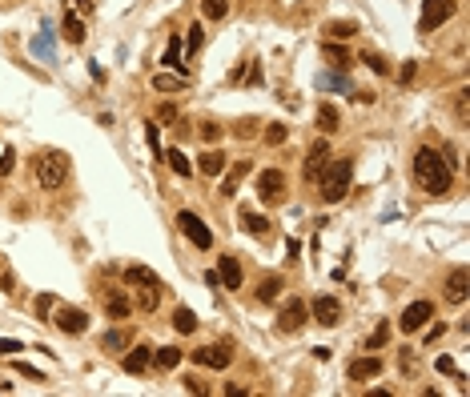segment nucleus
<instances>
[{"label": "nucleus", "instance_id": "f257e3e1", "mask_svg": "<svg viewBox=\"0 0 470 397\" xmlns=\"http://www.w3.org/2000/svg\"><path fill=\"white\" fill-rule=\"evenodd\" d=\"M414 181H418L426 193L442 197V193L450 189V164L442 161V153H434V149H418V153H414Z\"/></svg>", "mask_w": 470, "mask_h": 397}, {"label": "nucleus", "instance_id": "f03ea898", "mask_svg": "<svg viewBox=\"0 0 470 397\" xmlns=\"http://www.w3.org/2000/svg\"><path fill=\"white\" fill-rule=\"evenodd\" d=\"M350 173H354L350 161H334L329 169H322V201H326V205H338V201L346 197V189H350Z\"/></svg>", "mask_w": 470, "mask_h": 397}, {"label": "nucleus", "instance_id": "7ed1b4c3", "mask_svg": "<svg viewBox=\"0 0 470 397\" xmlns=\"http://www.w3.org/2000/svg\"><path fill=\"white\" fill-rule=\"evenodd\" d=\"M65 173H69L65 153H41V157H37V177H41L45 189H57L61 181H65Z\"/></svg>", "mask_w": 470, "mask_h": 397}, {"label": "nucleus", "instance_id": "20e7f679", "mask_svg": "<svg viewBox=\"0 0 470 397\" xmlns=\"http://www.w3.org/2000/svg\"><path fill=\"white\" fill-rule=\"evenodd\" d=\"M177 229H181V233L189 237V241H193V245H197V249H213V233H210V225H205V221H201V217H197V213H177Z\"/></svg>", "mask_w": 470, "mask_h": 397}, {"label": "nucleus", "instance_id": "39448f33", "mask_svg": "<svg viewBox=\"0 0 470 397\" xmlns=\"http://www.w3.org/2000/svg\"><path fill=\"white\" fill-rule=\"evenodd\" d=\"M306 321H309V305L302 297H289L282 305V313H278V329L282 333H298V329H306Z\"/></svg>", "mask_w": 470, "mask_h": 397}, {"label": "nucleus", "instance_id": "423d86ee", "mask_svg": "<svg viewBox=\"0 0 470 397\" xmlns=\"http://www.w3.org/2000/svg\"><path fill=\"white\" fill-rule=\"evenodd\" d=\"M450 17H454V0H426L418 28H422V32H434V28H442Z\"/></svg>", "mask_w": 470, "mask_h": 397}, {"label": "nucleus", "instance_id": "0eeeda50", "mask_svg": "<svg viewBox=\"0 0 470 397\" xmlns=\"http://www.w3.org/2000/svg\"><path fill=\"white\" fill-rule=\"evenodd\" d=\"M193 361L205 365V369H225V365L234 361V345H229V341H221V345H201V350H193Z\"/></svg>", "mask_w": 470, "mask_h": 397}, {"label": "nucleus", "instance_id": "6e6552de", "mask_svg": "<svg viewBox=\"0 0 470 397\" xmlns=\"http://www.w3.org/2000/svg\"><path fill=\"white\" fill-rule=\"evenodd\" d=\"M258 197L265 201V205H278L285 197V173L282 169H265L258 177Z\"/></svg>", "mask_w": 470, "mask_h": 397}, {"label": "nucleus", "instance_id": "1a4fd4ad", "mask_svg": "<svg viewBox=\"0 0 470 397\" xmlns=\"http://www.w3.org/2000/svg\"><path fill=\"white\" fill-rule=\"evenodd\" d=\"M430 317H434V305H430V301H414V305H406V313L398 317V329H402V333H418V329L430 325Z\"/></svg>", "mask_w": 470, "mask_h": 397}, {"label": "nucleus", "instance_id": "9d476101", "mask_svg": "<svg viewBox=\"0 0 470 397\" xmlns=\"http://www.w3.org/2000/svg\"><path fill=\"white\" fill-rule=\"evenodd\" d=\"M217 277H221V289H241V261L234 253L217 257Z\"/></svg>", "mask_w": 470, "mask_h": 397}, {"label": "nucleus", "instance_id": "9b49d317", "mask_svg": "<svg viewBox=\"0 0 470 397\" xmlns=\"http://www.w3.org/2000/svg\"><path fill=\"white\" fill-rule=\"evenodd\" d=\"M470 297V277H467V269H454L447 277V301L450 305H467Z\"/></svg>", "mask_w": 470, "mask_h": 397}, {"label": "nucleus", "instance_id": "f8f14e48", "mask_svg": "<svg viewBox=\"0 0 470 397\" xmlns=\"http://www.w3.org/2000/svg\"><path fill=\"white\" fill-rule=\"evenodd\" d=\"M309 313L318 317V325H338L342 305H338V297H314V309H309Z\"/></svg>", "mask_w": 470, "mask_h": 397}, {"label": "nucleus", "instance_id": "ddd939ff", "mask_svg": "<svg viewBox=\"0 0 470 397\" xmlns=\"http://www.w3.org/2000/svg\"><path fill=\"white\" fill-rule=\"evenodd\" d=\"M48 321H57L65 333H85L89 329V317L81 309H57V317H48Z\"/></svg>", "mask_w": 470, "mask_h": 397}, {"label": "nucleus", "instance_id": "4468645a", "mask_svg": "<svg viewBox=\"0 0 470 397\" xmlns=\"http://www.w3.org/2000/svg\"><path fill=\"white\" fill-rule=\"evenodd\" d=\"M125 281L137 285V289H161V277H157L149 265H129V269H125Z\"/></svg>", "mask_w": 470, "mask_h": 397}, {"label": "nucleus", "instance_id": "2eb2a0df", "mask_svg": "<svg viewBox=\"0 0 470 397\" xmlns=\"http://www.w3.org/2000/svg\"><path fill=\"white\" fill-rule=\"evenodd\" d=\"M350 381H370V377L382 374V357H358V361H350Z\"/></svg>", "mask_w": 470, "mask_h": 397}, {"label": "nucleus", "instance_id": "dca6fc26", "mask_svg": "<svg viewBox=\"0 0 470 397\" xmlns=\"http://www.w3.org/2000/svg\"><path fill=\"white\" fill-rule=\"evenodd\" d=\"M149 361H153V350H149V345H137V350L125 353V361H121V365H125V374H145V369H149Z\"/></svg>", "mask_w": 470, "mask_h": 397}, {"label": "nucleus", "instance_id": "f3484780", "mask_svg": "<svg viewBox=\"0 0 470 397\" xmlns=\"http://www.w3.org/2000/svg\"><path fill=\"white\" fill-rule=\"evenodd\" d=\"M326 157H329V144L326 140H318L314 149L306 153V177L314 181V177H322V169H326Z\"/></svg>", "mask_w": 470, "mask_h": 397}, {"label": "nucleus", "instance_id": "a211bd4d", "mask_svg": "<svg viewBox=\"0 0 470 397\" xmlns=\"http://www.w3.org/2000/svg\"><path fill=\"white\" fill-rule=\"evenodd\" d=\"M197 169H201L205 177H221V173L229 169V161H225V153H221V149H210V153H201Z\"/></svg>", "mask_w": 470, "mask_h": 397}, {"label": "nucleus", "instance_id": "6ab92c4d", "mask_svg": "<svg viewBox=\"0 0 470 397\" xmlns=\"http://www.w3.org/2000/svg\"><path fill=\"white\" fill-rule=\"evenodd\" d=\"M237 225H241L245 233H254V237H265V233H269V221H265L261 213H254V209H241V213H237Z\"/></svg>", "mask_w": 470, "mask_h": 397}, {"label": "nucleus", "instance_id": "aec40b11", "mask_svg": "<svg viewBox=\"0 0 470 397\" xmlns=\"http://www.w3.org/2000/svg\"><path fill=\"white\" fill-rule=\"evenodd\" d=\"M61 28H65V41H69V45H81V41H85V21H81V12H72V8H69Z\"/></svg>", "mask_w": 470, "mask_h": 397}, {"label": "nucleus", "instance_id": "412c9836", "mask_svg": "<svg viewBox=\"0 0 470 397\" xmlns=\"http://www.w3.org/2000/svg\"><path fill=\"white\" fill-rule=\"evenodd\" d=\"M322 56H326L334 69H350V52H346V45H338V41H326V45H322Z\"/></svg>", "mask_w": 470, "mask_h": 397}, {"label": "nucleus", "instance_id": "4be33fe9", "mask_svg": "<svg viewBox=\"0 0 470 397\" xmlns=\"http://www.w3.org/2000/svg\"><path fill=\"white\" fill-rule=\"evenodd\" d=\"M245 173H249V161H241V164H234V169H225V173H221V177H225V181H221V193H225V197H234Z\"/></svg>", "mask_w": 470, "mask_h": 397}, {"label": "nucleus", "instance_id": "5701e85b", "mask_svg": "<svg viewBox=\"0 0 470 397\" xmlns=\"http://www.w3.org/2000/svg\"><path fill=\"white\" fill-rule=\"evenodd\" d=\"M161 157L169 161V169H173L177 177H189V173H193V164H189V157L181 153V149H169V153H161Z\"/></svg>", "mask_w": 470, "mask_h": 397}, {"label": "nucleus", "instance_id": "b1692460", "mask_svg": "<svg viewBox=\"0 0 470 397\" xmlns=\"http://www.w3.org/2000/svg\"><path fill=\"white\" fill-rule=\"evenodd\" d=\"M354 32H358V24H354V21H329L326 24V36H329V41H350Z\"/></svg>", "mask_w": 470, "mask_h": 397}, {"label": "nucleus", "instance_id": "393cba45", "mask_svg": "<svg viewBox=\"0 0 470 397\" xmlns=\"http://www.w3.org/2000/svg\"><path fill=\"white\" fill-rule=\"evenodd\" d=\"M201 12H205V21H225L229 17V0H201Z\"/></svg>", "mask_w": 470, "mask_h": 397}, {"label": "nucleus", "instance_id": "a878e982", "mask_svg": "<svg viewBox=\"0 0 470 397\" xmlns=\"http://www.w3.org/2000/svg\"><path fill=\"white\" fill-rule=\"evenodd\" d=\"M153 357H157V365H161V369H177V365H181V350H177V345H161Z\"/></svg>", "mask_w": 470, "mask_h": 397}, {"label": "nucleus", "instance_id": "bb28decb", "mask_svg": "<svg viewBox=\"0 0 470 397\" xmlns=\"http://www.w3.org/2000/svg\"><path fill=\"white\" fill-rule=\"evenodd\" d=\"M129 309H133V305L125 301V297H121V293H109V297H105V313H109V317H129Z\"/></svg>", "mask_w": 470, "mask_h": 397}, {"label": "nucleus", "instance_id": "cd10ccee", "mask_svg": "<svg viewBox=\"0 0 470 397\" xmlns=\"http://www.w3.org/2000/svg\"><path fill=\"white\" fill-rule=\"evenodd\" d=\"M318 89H334V93H350V81H346V76H334V72H318Z\"/></svg>", "mask_w": 470, "mask_h": 397}, {"label": "nucleus", "instance_id": "c85d7f7f", "mask_svg": "<svg viewBox=\"0 0 470 397\" xmlns=\"http://www.w3.org/2000/svg\"><path fill=\"white\" fill-rule=\"evenodd\" d=\"M153 89H161V93H181V89H185V76H169V72H161V76H153Z\"/></svg>", "mask_w": 470, "mask_h": 397}, {"label": "nucleus", "instance_id": "c756f323", "mask_svg": "<svg viewBox=\"0 0 470 397\" xmlns=\"http://www.w3.org/2000/svg\"><path fill=\"white\" fill-rule=\"evenodd\" d=\"M173 329H177V333H193V329H197V317H193V309H185V305H181V309L173 313Z\"/></svg>", "mask_w": 470, "mask_h": 397}, {"label": "nucleus", "instance_id": "7c9ffc66", "mask_svg": "<svg viewBox=\"0 0 470 397\" xmlns=\"http://www.w3.org/2000/svg\"><path fill=\"white\" fill-rule=\"evenodd\" d=\"M318 125H322L326 133H334V129L342 125V113H338L334 105H322V109H318Z\"/></svg>", "mask_w": 470, "mask_h": 397}, {"label": "nucleus", "instance_id": "2f4dec72", "mask_svg": "<svg viewBox=\"0 0 470 397\" xmlns=\"http://www.w3.org/2000/svg\"><path fill=\"white\" fill-rule=\"evenodd\" d=\"M278 289H282V281H278V277H265V281L258 285V301H265V305L278 301Z\"/></svg>", "mask_w": 470, "mask_h": 397}, {"label": "nucleus", "instance_id": "473e14b6", "mask_svg": "<svg viewBox=\"0 0 470 397\" xmlns=\"http://www.w3.org/2000/svg\"><path fill=\"white\" fill-rule=\"evenodd\" d=\"M165 65H169V69H181V36H169V48H165Z\"/></svg>", "mask_w": 470, "mask_h": 397}, {"label": "nucleus", "instance_id": "72a5a7b5", "mask_svg": "<svg viewBox=\"0 0 470 397\" xmlns=\"http://www.w3.org/2000/svg\"><path fill=\"white\" fill-rule=\"evenodd\" d=\"M101 345L113 350V353H121V345H125V329H109V333L101 337Z\"/></svg>", "mask_w": 470, "mask_h": 397}, {"label": "nucleus", "instance_id": "f704fd0d", "mask_svg": "<svg viewBox=\"0 0 470 397\" xmlns=\"http://www.w3.org/2000/svg\"><path fill=\"white\" fill-rule=\"evenodd\" d=\"M362 61H366V65H370V69H374L378 76H386V72H390V61H386V56H378V52H366Z\"/></svg>", "mask_w": 470, "mask_h": 397}, {"label": "nucleus", "instance_id": "c9c22d12", "mask_svg": "<svg viewBox=\"0 0 470 397\" xmlns=\"http://www.w3.org/2000/svg\"><path fill=\"white\" fill-rule=\"evenodd\" d=\"M386 337H390V325H378L374 333H370V341H366V350H382V345H386Z\"/></svg>", "mask_w": 470, "mask_h": 397}, {"label": "nucleus", "instance_id": "e433bc0d", "mask_svg": "<svg viewBox=\"0 0 470 397\" xmlns=\"http://www.w3.org/2000/svg\"><path fill=\"white\" fill-rule=\"evenodd\" d=\"M285 137H289L285 125H269V129H265V140H269V144H285Z\"/></svg>", "mask_w": 470, "mask_h": 397}, {"label": "nucleus", "instance_id": "4c0bfd02", "mask_svg": "<svg viewBox=\"0 0 470 397\" xmlns=\"http://www.w3.org/2000/svg\"><path fill=\"white\" fill-rule=\"evenodd\" d=\"M145 140H149V149H153V157H161V137H157V125H153V120L145 125Z\"/></svg>", "mask_w": 470, "mask_h": 397}, {"label": "nucleus", "instance_id": "58836bf2", "mask_svg": "<svg viewBox=\"0 0 470 397\" xmlns=\"http://www.w3.org/2000/svg\"><path fill=\"white\" fill-rule=\"evenodd\" d=\"M157 301H161V289H145L141 293V309H149V313L157 309Z\"/></svg>", "mask_w": 470, "mask_h": 397}, {"label": "nucleus", "instance_id": "ea45409f", "mask_svg": "<svg viewBox=\"0 0 470 397\" xmlns=\"http://www.w3.org/2000/svg\"><path fill=\"white\" fill-rule=\"evenodd\" d=\"M12 169H17V153H12V149H4V157H0V177H8Z\"/></svg>", "mask_w": 470, "mask_h": 397}, {"label": "nucleus", "instance_id": "a19ab883", "mask_svg": "<svg viewBox=\"0 0 470 397\" xmlns=\"http://www.w3.org/2000/svg\"><path fill=\"white\" fill-rule=\"evenodd\" d=\"M48 313H52V297H48V293H41V297H37V317H41V321H48Z\"/></svg>", "mask_w": 470, "mask_h": 397}, {"label": "nucleus", "instance_id": "79ce46f5", "mask_svg": "<svg viewBox=\"0 0 470 397\" xmlns=\"http://www.w3.org/2000/svg\"><path fill=\"white\" fill-rule=\"evenodd\" d=\"M201 45H205V32H201V28L193 24V28H189V52H197Z\"/></svg>", "mask_w": 470, "mask_h": 397}, {"label": "nucleus", "instance_id": "37998d69", "mask_svg": "<svg viewBox=\"0 0 470 397\" xmlns=\"http://www.w3.org/2000/svg\"><path fill=\"white\" fill-rule=\"evenodd\" d=\"M217 137H221V125L205 120V125H201V140H217Z\"/></svg>", "mask_w": 470, "mask_h": 397}, {"label": "nucleus", "instance_id": "c03bdc74", "mask_svg": "<svg viewBox=\"0 0 470 397\" xmlns=\"http://www.w3.org/2000/svg\"><path fill=\"white\" fill-rule=\"evenodd\" d=\"M454 113H458V125H467V89H462L458 100H454Z\"/></svg>", "mask_w": 470, "mask_h": 397}, {"label": "nucleus", "instance_id": "a18cd8bd", "mask_svg": "<svg viewBox=\"0 0 470 397\" xmlns=\"http://www.w3.org/2000/svg\"><path fill=\"white\" fill-rule=\"evenodd\" d=\"M254 133H258V120H241L237 125V137H254Z\"/></svg>", "mask_w": 470, "mask_h": 397}, {"label": "nucleus", "instance_id": "49530a36", "mask_svg": "<svg viewBox=\"0 0 470 397\" xmlns=\"http://www.w3.org/2000/svg\"><path fill=\"white\" fill-rule=\"evenodd\" d=\"M438 374H450V377H458V365H454L450 357H438Z\"/></svg>", "mask_w": 470, "mask_h": 397}, {"label": "nucleus", "instance_id": "de8ad7c7", "mask_svg": "<svg viewBox=\"0 0 470 397\" xmlns=\"http://www.w3.org/2000/svg\"><path fill=\"white\" fill-rule=\"evenodd\" d=\"M185 389H189V394H205V385H201V377H185Z\"/></svg>", "mask_w": 470, "mask_h": 397}, {"label": "nucleus", "instance_id": "09e8293b", "mask_svg": "<svg viewBox=\"0 0 470 397\" xmlns=\"http://www.w3.org/2000/svg\"><path fill=\"white\" fill-rule=\"evenodd\" d=\"M157 117L165 120V125H173V120H177V109H173V105H165L161 113H157Z\"/></svg>", "mask_w": 470, "mask_h": 397}, {"label": "nucleus", "instance_id": "8fccbe9b", "mask_svg": "<svg viewBox=\"0 0 470 397\" xmlns=\"http://www.w3.org/2000/svg\"><path fill=\"white\" fill-rule=\"evenodd\" d=\"M21 374L32 377V381H45V374H41V369H32V365H24V361H21Z\"/></svg>", "mask_w": 470, "mask_h": 397}]
</instances>
